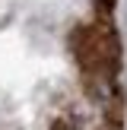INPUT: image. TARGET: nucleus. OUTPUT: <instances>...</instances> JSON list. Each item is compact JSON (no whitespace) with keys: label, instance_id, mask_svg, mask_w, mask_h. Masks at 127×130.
<instances>
[{"label":"nucleus","instance_id":"1","mask_svg":"<svg viewBox=\"0 0 127 130\" xmlns=\"http://www.w3.org/2000/svg\"><path fill=\"white\" fill-rule=\"evenodd\" d=\"M70 54L86 79V89L99 102H108L114 92V76H118V60H121L118 32L111 29V22L99 19V22L76 25L70 32Z\"/></svg>","mask_w":127,"mask_h":130},{"label":"nucleus","instance_id":"2","mask_svg":"<svg viewBox=\"0 0 127 130\" xmlns=\"http://www.w3.org/2000/svg\"><path fill=\"white\" fill-rule=\"evenodd\" d=\"M114 3L118 0H95V13H99V19H108L114 13Z\"/></svg>","mask_w":127,"mask_h":130}]
</instances>
